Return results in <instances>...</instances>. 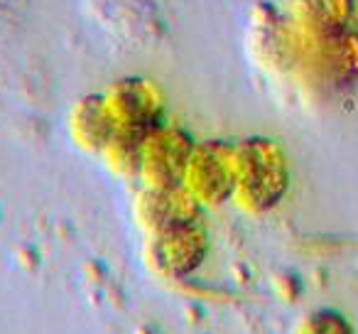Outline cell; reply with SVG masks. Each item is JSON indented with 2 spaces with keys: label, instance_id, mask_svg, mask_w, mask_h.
Instances as JSON below:
<instances>
[{
  "label": "cell",
  "instance_id": "2",
  "mask_svg": "<svg viewBox=\"0 0 358 334\" xmlns=\"http://www.w3.org/2000/svg\"><path fill=\"white\" fill-rule=\"evenodd\" d=\"M185 185L201 204H224L236 190V148L224 140L194 145Z\"/></svg>",
  "mask_w": 358,
  "mask_h": 334
},
{
  "label": "cell",
  "instance_id": "6",
  "mask_svg": "<svg viewBox=\"0 0 358 334\" xmlns=\"http://www.w3.org/2000/svg\"><path fill=\"white\" fill-rule=\"evenodd\" d=\"M199 204L187 185H167L155 187L150 185L138 200V219L143 221L150 234L172 229L179 224H189L199 214Z\"/></svg>",
  "mask_w": 358,
  "mask_h": 334
},
{
  "label": "cell",
  "instance_id": "4",
  "mask_svg": "<svg viewBox=\"0 0 358 334\" xmlns=\"http://www.w3.org/2000/svg\"><path fill=\"white\" fill-rule=\"evenodd\" d=\"M192 153H194V140L187 130L157 125L145 143L140 175L148 180V185L155 187L185 185Z\"/></svg>",
  "mask_w": 358,
  "mask_h": 334
},
{
  "label": "cell",
  "instance_id": "5",
  "mask_svg": "<svg viewBox=\"0 0 358 334\" xmlns=\"http://www.w3.org/2000/svg\"><path fill=\"white\" fill-rule=\"evenodd\" d=\"M106 101L115 118V128H157L162 118V96L150 79L123 76L106 91Z\"/></svg>",
  "mask_w": 358,
  "mask_h": 334
},
{
  "label": "cell",
  "instance_id": "1",
  "mask_svg": "<svg viewBox=\"0 0 358 334\" xmlns=\"http://www.w3.org/2000/svg\"><path fill=\"white\" fill-rule=\"evenodd\" d=\"M287 187V172L280 148L273 140L248 138L236 145L234 195L250 211L270 209Z\"/></svg>",
  "mask_w": 358,
  "mask_h": 334
},
{
  "label": "cell",
  "instance_id": "9",
  "mask_svg": "<svg viewBox=\"0 0 358 334\" xmlns=\"http://www.w3.org/2000/svg\"><path fill=\"white\" fill-rule=\"evenodd\" d=\"M155 130V128H152ZM152 130L143 128H115L110 143L106 145V158L110 167L118 170L120 175H140L143 172V153L148 135Z\"/></svg>",
  "mask_w": 358,
  "mask_h": 334
},
{
  "label": "cell",
  "instance_id": "3",
  "mask_svg": "<svg viewBox=\"0 0 358 334\" xmlns=\"http://www.w3.org/2000/svg\"><path fill=\"white\" fill-rule=\"evenodd\" d=\"M206 251H209V239L204 229L189 221V224H179L152 234L148 258L159 273L169 278H185L204 263Z\"/></svg>",
  "mask_w": 358,
  "mask_h": 334
},
{
  "label": "cell",
  "instance_id": "7",
  "mask_svg": "<svg viewBox=\"0 0 358 334\" xmlns=\"http://www.w3.org/2000/svg\"><path fill=\"white\" fill-rule=\"evenodd\" d=\"M71 133L86 150H106L115 133V118L106 96H84L71 111Z\"/></svg>",
  "mask_w": 358,
  "mask_h": 334
},
{
  "label": "cell",
  "instance_id": "8",
  "mask_svg": "<svg viewBox=\"0 0 358 334\" xmlns=\"http://www.w3.org/2000/svg\"><path fill=\"white\" fill-rule=\"evenodd\" d=\"M351 8V0H292L294 20L317 37L341 32Z\"/></svg>",
  "mask_w": 358,
  "mask_h": 334
}]
</instances>
